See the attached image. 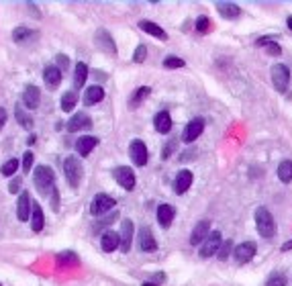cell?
<instances>
[{"label":"cell","instance_id":"6da1fadb","mask_svg":"<svg viewBox=\"0 0 292 286\" xmlns=\"http://www.w3.org/2000/svg\"><path fill=\"white\" fill-rule=\"evenodd\" d=\"M255 227H257V233L266 239L274 237L276 235V223H274V217L272 213L266 209V207H259L255 209Z\"/></svg>","mask_w":292,"mask_h":286},{"label":"cell","instance_id":"7a4b0ae2","mask_svg":"<svg viewBox=\"0 0 292 286\" xmlns=\"http://www.w3.org/2000/svg\"><path fill=\"white\" fill-rule=\"evenodd\" d=\"M33 180H35L37 190L43 192V194L55 190V174H53V170L49 166H37V170L33 174Z\"/></svg>","mask_w":292,"mask_h":286},{"label":"cell","instance_id":"3957f363","mask_svg":"<svg viewBox=\"0 0 292 286\" xmlns=\"http://www.w3.org/2000/svg\"><path fill=\"white\" fill-rule=\"evenodd\" d=\"M64 174H66L68 184H70L72 188H78V184H80V180H82V174H84V168H82L80 160L74 158V156H68V158L64 160Z\"/></svg>","mask_w":292,"mask_h":286},{"label":"cell","instance_id":"277c9868","mask_svg":"<svg viewBox=\"0 0 292 286\" xmlns=\"http://www.w3.org/2000/svg\"><path fill=\"white\" fill-rule=\"evenodd\" d=\"M272 84L278 92H286L288 84H290V70L284 64H276L272 66Z\"/></svg>","mask_w":292,"mask_h":286},{"label":"cell","instance_id":"5b68a950","mask_svg":"<svg viewBox=\"0 0 292 286\" xmlns=\"http://www.w3.org/2000/svg\"><path fill=\"white\" fill-rule=\"evenodd\" d=\"M221 243H223L221 231H211V233H209V237L205 239V243H202V245H200V249H198L200 258H211V255H215V253L219 251Z\"/></svg>","mask_w":292,"mask_h":286},{"label":"cell","instance_id":"8992f818","mask_svg":"<svg viewBox=\"0 0 292 286\" xmlns=\"http://www.w3.org/2000/svg\"><path fill=\"white\" fill-rule=\"evenodd\" d=\"M255 251H257V243L255 241H243V243H239L233 249V258H235L237 264H247V262L253 260Z\"/></svg>","mask_w":292,"mask_h":286},{"label":"cell","instance_id":"52a82bcc","mask_svg":"<svg viewBox=\"0 0 292 286\" xmlns=\"http://www.w3.org/2000/svg\"><path fill=\"white\" fill-rule=\"evenodd\" d=\"M129 156H131L135 166H145L150 154H148V148H145V143L141 139H133L131 146H129Z\"/></svg>","mask_w":292,"mask_h":286},{"label":"cell","instance_id":"ba28073f","mask_svg":"<svg viewBox=\"0 0 292 286\" xmlns=\"http://www.w3.org/2000/svg\"><path fill=\"white\" fill-rule=\"evenodd\" d=\"M114 205H116V201H114L112 196H108V194H96V196L92 198L90 213H92L94 217H100V215H104L106 211H110Z\"/></svg>","mask_w":292,"mask_h":286},{"label":"cell","instance_id":"9c48e42d","mask_svg":"<svg viewBox=\"0 0 292 286\" xmlns=\"http://www.w3.org/2000/svg\"><path fill=\"white\" fill-rule=\"evenodd\" d=\"M114 178H116V182H119L125 190H133V188H135V184H137L135 174H133V170H131L129 166H121V168H116V170H114Z\"/></svg>","mask_w":292,"mask_h":286},{"label":"cell","instance_id":"30bf717a","mask_svg":"<svg viewBox=\"0 0 292 286\" xmlns=\"http://www.w3.org/2000/svg\"><path fill=\"white\" fill-rule=\"evenodd\" d=\"M202 129H205V121H202V119H192V121L186 125L184 133H182L184 143H192V141H196V139L200 137Z\"/></svg>","mask_w":292,"mask_h":286},{"label":"cell","instance_id":"8fae6325","mask_svg":"<svg viewBox=\"0 0 292 286\" xmlns=\"http://www.w3.org/2000/svg\"><path fill=\"white\" fill-rule=\"evenodd\" d=\"M131 241H133V221L123 219L121 223V233H119V245L123 251L131 249Z\"/></svg>","mask_w":292,"mask_h":286},{"label":"cell","instance_id":"7c38bea8","mask_svg":"<svg viewBox=\"0 0 292 286\" xmlns=\"http://www.w3.org/2000/svg\"><path fill=\"white\" fill-rule=\"evenodd\" d=\"M137 241H139V247H141L143 251H148V253L158 249V241H156V237H154L152 229H148V227H143V229L139 231Z\"/></svg>","mask_w":292,"mask_h":286},{"label":"cell","instance_id":"4fadbf2b","mask_svg":"<svg viewBox=\"0 0 292 286\" xmlns=\"http://www.w3.org/2000/svg\"><path fill=\"white\" fill-rule=\"evenodd\" d=\"M94 41H96V47L98 49H102V51H106V53H110V55H114L116 53V47H114V41H112V37L108 35V31H96V37H94Z\"/></svg>","mask_w":292,"mask_h":286},{"label":"cell","instance_id":"5bb4252c","mask_svg":"<svg viewBox=\"0 0 292 286\" xmlns=\"http://www.w3.org/2000/svg\"><path fill=\"white\" fill-rule=\"evenodd\" d=\"M190 186H192V172L190 170H180L176 180H174V192L176 194H184Z\"/></svg>","mask_w":292,"mask_h":286},{"label":"cell","instance_id":"9a60e30c","mask_svg":"<svg viewBox=\"0 0 292 286\" xmlns=\"http://www.w3.org/2000/svg\"><path fill=\"white\" fill-rule=\"evenodd\" d=\"M90 127H92V121H90V117L84 115V112H78V115H74V117L68 121V131H70V133H76V131H82V129H90Z\"/></svg>","mask_w":292,"mask_h":286},{"label":"cell","instance_id":"2e32d148","mask_svg":"<svg viewBox=\"0 0 292 286\" xmlns=\"http://www.w3.org/2000/svg\"><path fill=\"white\" fill-rule=\"evenodd\" d=\"M211 233V223L205 219L200 223H196V227L192 229V235H190V243L192 245H200V241H205Z\"/></svg>","mask_w":292,"mask_h":286},{"label":"cell","instance_id":"e0dca14e","mask_svg":"<svg viewBox=\"0 0 292 286\" xmlns=\"http://www.w3.org/2000/svg\"><path fill=\"white\" fill-rule=\"evenodd\" d=\"M174 215H176V209H174L172 205H160V207H158V223H160L164 229H168V227L172 225Z\"/></svg>","mask_w":292,"mask_h":286},{"label":"cell","instance_id":"ac0fdd59","mask_svg":"<svg viewBox=\"0 0 292 286\" xmlns=\"http://www.w3.org/2000/svg\"><path fill=\"white\" fill-rule=\"evenodd\" d=\"M154 127H156V131H158V133L168 135V133H170V129H172V117H170V112H166V110L158 112V115L154 117Z\"/></svg>","mask_w":292,"mask_h":286},{"label":"cell","instance_id":"d6986e66","mask_svg":"<svg viewBox=\"0 0 292 286\" xmlns=\"http://www.w3.org/2000/svg\"><path fill=\"white\" fill-rule=\"evenodd\" d=\"M17 217H19V221H27V219L31 217V196H29V192H23V194L19 196Z\"/></svg>","mask_w":292,"mask_h":286},{"label":"cell","instance_id":"ffe728a7","mask_svg":"<svg viewBox=\"0 0 292 286\" xmlns=\"http://www.w3.org/2000/svg\"><path fill=\"white\" fill-rule=\"evenodd\" d=\"M96 146H98V139L92 137V135H84V137H80L76 141V150H78L80 156H88Z\"/></svg>","mask_w":292,"mask_h":286},{"label":"cell","instance_id":"44dd1931","mask_svg":"<svg viewBox=\"0 0 292 286\" xmlns=\"http://www.w3.org/2000/svg\"><path fill=\"white\" fill-rule=\"evenodd\" d=\"M43 80L49 88H57L60 82H62V70L57 66H47L45 72H43Z\"/></svg>","mask_w":292,"mask_h":286},{"label":"cell","instance_id":"7402d4cb","mask_svg":"<svg viewBox=\"0 0 292 286\" xmlns=\"http://www.w3.org/2000/svg\"><path fill=\"white\" fill-rule=\"evenodd\" d=\"M39 98H41V92L37 86H27L25 92H23V102L27 108H37L39 106Z\"/></svg>","mask_w":292,"mask_h":286},{"label":"cell","instance_id":"603a6c76","mask_svg":"<svg viewBox=\"0 0 292 286\" xmlns=\"http://www.w3.org/2000/svg\"><path fill=\"white\" fill-rule=\"evenodd\" d=\"M217 11L223 19H235V17L241 15V9L233 3H217Z\"/></svg>","mask_w":292,"mask_h":286},{"label":"cell","instance_id":"cb8c5ba5","mask_svg":"<svg viewBox=\"0 0 292 286\" xmlns=\"http://www.w3.org/2000/svg\"><path fill=\"white\" fill-rule=\"evenodd\" d=\"M43 227H45L43 209H41L39 205H35V207L31 209V229H33L35 233H39V231H43Z\"/></svg>","mask_w":292,"mask_h":286},{"label":"cell","instance_id":"d4e9b609","mask_svg":"<svg viewBox=\"0 0 292 286\" xmlns=\"http://www.w3.org/2000/svg\"><path fill=\"white\" fill-rule=\"evenodd\" d=\"M100 245H102L104 251H114V249L119 247V233H116V231H106V233H102Z\"/></svg>","mask_w":292,"mask_h":286},{"label":"cell","instance_id":"484cf974","mask_svg":"<svg viewBox=\"0 0 292 286\" xmlns=\"http://www.w3.org/2000/svg\"><path fill=\"white\" fill-rule=\"evenodd\" d=\"M104 98V90L100 88V86H90V88H86V92H84V102L86 104H96V102H100Z\"/></svg>","mask_w":292,"mask_h":286},{"label":"cell","instance_id":"4316f807","mask_svg":"<svg viewBox=\"0 0 292 286\" xmlns=\"http://www.w3.org/2000/svg\"><path fill=\"white\" fill-rule=\"evenodd\" d=\"M139 27H141L145 33H150V35H154V37H158V39H168L166 31H164L160 25H156V23H150V21H141V23H139Z\"/></svg>","mask_w":292,"mask_h":286},{"label":"cell","instance_id":"83f0119b","mask_svg":"<svg viewBox=\"0 0 292 286\" xmlns=\"http://www.w3.org/2000/svg\"><path fill=\"white\" fill-rule=\"evenodd\" d=\"M86 78H88V66L84 62L76 64V68H74V84H76V88H82L86 84Z\"/></svg>","mask_w":292,"mask_h":286},{"label":"cell","instance_id":"f1b7e54d","mask_svg":"<svg viewBox=\"0 0 292 286\" xmlns=\"http://www.w3.org/2000/svg\"><path fill=\"white\" fill-rule=\"evenodd\" d=\"M278 178L282 180V182H292V162L290 160H284V162H280V166H278Z\"/></svg>","mask_w":292,"mask_h":286},{"label":"cell","instance_id":"f546056e","mask_svg":"<svg viewBox=\"0 0 292 286\" xmlns=\"http://www.w3.org/2000/svg\"><path fill=\"white\" fill-rule=\"evenodd\" d=\"M255 45H266L268 53H272V55H280V53H282V47H280L272 37H259V39L255 41Z\"/></svg>","mask_w":292,"mask_h":286},{"label":"cell","instance_id":"4dcf8cb0","mask_svg":"<svg viewBox=\"0 0 292 286\" xmlns=\"http://www.w3.org/2000/svg\"><path fill=\"white\" fill-rule=\"evenodd\" d=\"M286 284H288V280L282 272H272L266 280V286H286Z\"/></svg>","mask_w":292,"mask_h":286},{"label":"cell","instance_id":"1f68e13d","mask_svg":"<svg viewBox=\"0 0 292 286\" xmlns=\"http://www.w3.org/2000/svg\"><path fill=\"white\" fill-rule=\"evenodd\" d=\"M35 33L31 31V29H27V27H17L15 31H13V39L17 41V43H21V41H27L29 37H33Z\"/></svg>","mask_w":292,"mask_h":286},{"label":"cell","instance_id":"d6a6232c","mask_svg":"<svg viewBox=\"0 0 292 286\" xmlns=\"http://www.w3.org/2000/svg\"><path fill=\"white\" fill-rule=\"evenodd\" d=\"M74 106H76V94L74 92H66L62 96V110L70 112V110H74Z\"/></svg>","mask_w":292,"mask_h":286},{"label":"cell","instance_id":"836d02e7","mask_svg":"<svg viewBox=\"0 0 292 286\" xmlns=\"http://www.w3.org/2000/svg\"><path fill=\"white\" fill-rule=\"evenodd\" d=\"M15 112H17V121H19L25 129H31V127H33V119H31V117L21 108V106H17V110H15Z\"/></svg>","mask_w":292,"mask_h":286},{"label":"cell","instance_id":"e575fe53","mask_svg":"<svg viewBox=\"0 0 292 286\" xmlns=\"http://www.w3.org/2000/svg\"><path fill=\"white\" fill-rule=\"evenodd\" d=\"M148 94H152V88L150 86H143V88H139L135 94H133V98H131V106H137L145 96H148Z\"/></svg>","mask_w":292,"mask_h":286},{"label":"cell","instance_id":"d590c367","mask_svg":"<svg viewBox=\"0 0 292 286\" xmlns=\"http://www.w3.org/2000/svg\"><path fill=\"white\" fill-rule=\"evenodd\" d=\"M184 66H186L184 60L174 58V55H168V58L164 60V68H168V70H178V68H184Z\"/></svg>","mask_w":292,"mask_h":286},{"label":"cell","instance_id":"8d00e7d4","mask_svg":"<svg viewBox=\"0 0 292 286\" xmlns=\"http://www.w3.org/2000/svg\"><path fill=\"white\" fill-rule=\"evenodd\" d=\"M231 247H233V241H231V239L223 241V243H221V247H219V251H217V258H219V260H227V255H229Z\"/></svg>","mask_w":292,"mask_h":286},{"label":"cell","instance_id":"74e56055","mask_svg":"<svg viewBox=\"0 0 292 286\" xmlns=\"http://www.w3.org/2000/svg\"><path fill=\"white\" fill-rule=\"evenodd\" d=\"M17 168H19V160H9V162L3 166V174H5V176H13V174L17 172Z\"/></svg>","mask_w":292,"mask_h":286},{"label":"cell","instance_id":"f35d334b","mask_svg":"<svg viewBox=\"0 0 292 286\" xmlns=\"http://www.w3.org/2000/svg\"><path fill=\"white\" fill-rule=\"evenodd\" d=\"M57 262H60V264H70V262L78 264V258H76V253H72V251H64V253L57 255Z\"/></svg>","mask_w":292,"mask_h":286},{"label":"cell","instance_id":"ab89813d","mask_svg":"<svg viewBox=\"0 0 292 286\" xmlns=\"http://www.w3.org/2000/svg\"><path fill=\"white\" fill-rule=\"evenodd\" d=\"M164 278H166V274H164V272H158V274H154V276H152V278H150V280H152V282H143V284H141V286H160V284H162V280H164Z\"/></svg>","mask_w":292,"mask_h":286},{"label":"cell","instance_id":"60d3db41","mask_svg":"<svg viewBox=\"0 0 292 286\" xmlns=\"http://www.w3.org/2000/svg\"><path fill=\"white\" fill-rule=\"evenodd\" d=\"M209 27H211L209 17H198V21H196V31H198V33H207Z\"/></svg>","mask_w":292,"mask_h":286},{"label":"cell","instance_id":"b9f144b4","mask_svg":"<svg viewBox=\"0 0 292 286\" xmlns=\"http://www.w3.org/2000/svg\"><path fill=\"white\" fill-rule=\"evenodd\" d=\"M145 55H148V49H145V45H139V47L135 49V53H133V62L141 64V62L145 60Z\"/></svg>","mask_w":292,"mask_h":286},{"label":"cell","instance_id":"7bdbcfd3","mask_svg":"<svg viewBox=\"0 0 292 286\" xmlns=\"http://www.w3.org/2000/svg\"><path fill=\"white\" fill-rule=\"evenodd\" d=\"M31 166H33V154L27 152L25 158H23V170H25V172H31Z\"/></svg>","mask_w":292,"mask_h":286},{"label":"cell","instance_id":"ee69618b","mask_svg":"<svg viewBox=\"0 0 292 286\" xmlns=\"http://www.w3.org/2000/svg\"><path fill=\"white\" fill-rule=\"evenodd\" d=\"M174 148H176V141H170L168 146L164 148V152H162V158H164V160H166V158H170V156H172V152H174Z\"/></svg>","mask_w":292,"mask_h":286},{"label":"cell","instance_id":"f6af8a7d","mask_svg":"<svg viewBox=\"0 0 292 286\" xmlns=\"http://www.w3.org/2000/svg\"><path fill=\"white\" fill-rule=\"evenodd\" d=\"M19 182H21V180H13L11 186H9V190H11V192H19Z\"/></svg>","mask_w":292,"mask_h":286},{"label":"cell","instance_id":"bcb514c9","mask_svg":"<svg viewBox=\"0 0 292 286\" xmlns=\"http://www.w3.org/2000/svg\"><path fill=\"white\" fill-rule=\"evenodd\" d=\"M7 123V110L5 108H0V127H3Z\"/></svg>","mask_w":292,"mask_h":286},{"label":"cell","instance_id":"7dc6e473","mask_svg":"<svg viewBox=\"0 0 292 286\" xmlns=\"http://www.w3.org/2000/svg\"><path fill=\"white\" fill-rule=\"evenodd\" d=\"M57 64H60V66H64V68H68V66H70V64H68V60H66L64 55H57Z\"/></svg>","mask_w":292,"mask_h":286},{"label":"cell","instance_id":"c3c4849f","mask_svg":"<svg viewBox=\"0 0 292 286\" xmlns=\"http://www.w3.org/2000/svg\"><path fill=\"white\" fill-rule=\"evenodd\" d=\"M290 249H292V239H290V241H286V243L282 245V251H290Z\"/></svg>","mask_w":292,"mask_h":286},{"label":"cell","instance_id":"681fc988","mask_svg":"<svg viewBox=\"0 0 292 286\" xmlns=\"http://www.w3.org/2000/svg\"><path fill=\"white\" fill-rule=\"evenodd\" d=\"M286 23H288V29L292 31V17H288V21H286Z\"/></svg>","mask_w":292,"mask_h":286}]
</instances>
